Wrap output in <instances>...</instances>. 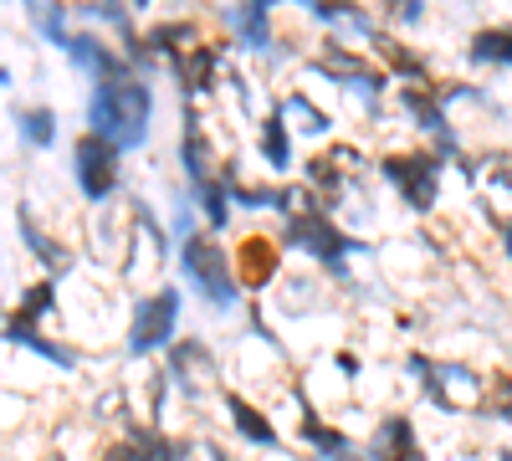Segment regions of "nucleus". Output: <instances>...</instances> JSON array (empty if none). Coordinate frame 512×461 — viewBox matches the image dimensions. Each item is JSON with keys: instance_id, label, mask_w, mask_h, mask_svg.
I'll list each match as a JSON object with an SVG mask.
<instances>
[{"instance_id": "1", "label": "nucleus", "mask_w": 512, "mask_h": 461, "mask_svg": "<svg viewBox=\"0 0 512 461\" xmlns=\"http://www.w3.org/2000/svg\"><path fill=\"white\" fill-rule=\"evenodd\" d=\"M144 118H149L144 88H139L134 77L113 72V82H103V88H98V123H103V134H113L118 144H139Z\"/></svg>"}, {"instance_id": "5", "label": "nucleus", "mask_w": 512, "mask_h": 461, "mask_svg": "<svg viewBox=\"0 0 512 461\" xmlns=\"http://www.w3.org/2000/svg\"><path fill=\"white\" fill-rule=\"evenodd\" d=\"M169 318H175V298H169V292H164V298H154V303H149V308L139 313V333H134V344H139V349L159 344L164 333H169Z\"/></svg>"}, {"instance_id": "3", "label": "nucleus", "mask_w": 512, "mask_h": 461, "mask_svg": "<svg viewBox=\"0 0 512 461\" xmlns=\"http://www.w3.org/2000/svg\"><path fill=\"white\" fill-rule=\"evenodd\" d=\"M236 267H241V282H246V287H262V282L272 277V267H277V246H272V241H262V236L241 241Z\"/></svg>"}, {"instance_id": "2", "label": "nucleus", "mask_w": 512, "mask_h": 461, "mask_svg": "<svg viewBox=\"0 0 512 461\" xmlns=\"http://www.w3.org/2000/svg\"><path fill=\"white\" fill-rule=\"evenodd\" d=\"M77 164H82V185H88V195H108L113 190V154L98 139L77 144Z\"/></svg>"}, {"instance_id": "4", "label": "nucleus", "mask_w": 512, "mask_h": 461, "mask_svg": "<svg viewBox=\"0 0 512 461\" xmlns=\"http://www.w3.org/2000/svg\"><path fill=\"white\" fill-rule=\"evenodd\" d=\"M185 262L195 267V277L205 282V292H210V298H231V292H226V277H221V257H216V246H210V241H190V251H185Z\"/></svg>"}, {"instance_id": "7", "label": "nucleus", "mask_w": 512, "mask_h": 461, "mask_svg": "<svg viewBox=\"0 0 512 461\" xmlns=\"http://www.w3.org/2000/svg\"><path fill=\"white\" fill-rule=\"evenodd\" d=\"M507 246H512V236H507Z\"/></svg>"}, {"instance_id": "6", "label": "nucleus", "mask_w": 512, "mask_h": 461, "mask_svg": "<svg viewBox=\"0 0 512 461\" xmlns=\"http://www.w3.org/2000/svg\"><path fill=\"white\" fill-rule=\"evenodd\" d=\"M236 415H241V431H251V436H256V441H272V431H267V426H262V421H256V415H251V410H246V405H236Z\"/></svg>"}]
</instances>
